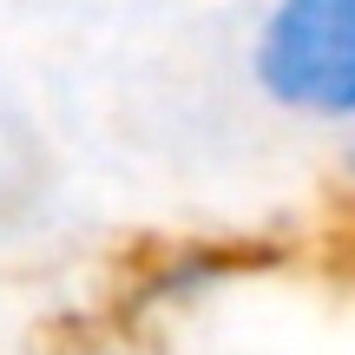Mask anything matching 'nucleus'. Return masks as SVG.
Instances as JSON below:
<instances>
[{
    "instance_id": "nucleus-1",
    "label": "nucleus",
    "mask_w": 355,
    "mask_h": 355,
    "mask_svg": "<svg viewBox=\"0 0 355 355\" xmlns=\"http://www.w3.org/2000/svg\"><path fill=\"white\" fill-rule=\"evenodd\" d=\"M250 79L277 112L355 139V0H270L250 33Z\"/></svg>"
},
{
    "instance_id": "nucleus-2",
    "label": "nucleus",
    "mask_w": 355,
    "mask_h": 355,
    "mask_svg": "<svg viewBox=\"0 0 355 355\" xmlns=\"http://www.w3.org/2000/svg\"><path fill=\"white\" fill-rule=\"evenodd\" d=\"M217 277H224V263H217V257H204V250H191V257H178L171 270H158V277L145 283L139 303H191V296L217 290Z\"/></svg>"
},
{
    "instance_id": "nucleus-3",
    "label": "nucleus",
    "mask_w": 355,
    "mask_h": 355,
    "mask_svg": "<svg viewBox=\"0 0 355 355\" xmlns=\"http://www.w3.org/2000/svg\"><path fill=\"white\" fill-rule=\"evenodd\" d=\"M343 165H349V171H355V139H343Z\"/></svg>"
}]
</instances>
